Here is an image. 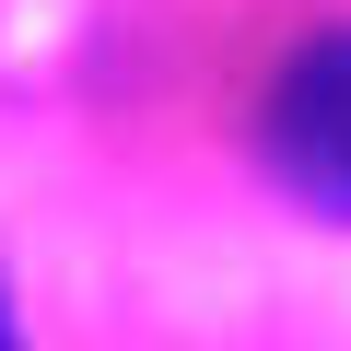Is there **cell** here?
Instances as JSON below:
<instances>
[{"mask_svg": "<svg viewBox=\"0 0 351 351\" xmlns=\"http://www.w3.org/2000/svg\"><path fill=\"white\" fill-rule=\"evenodd\" d=\"M269 164L316 211H351V36L293 47V71L269 82Z\"/></svg>", "mask_w": 351, "mask_h": 351, "instance_id": "obj_1", "label": "cell"}, {"mask_svg": "<svg viewBox=\"0 0 351 351\" xmlns=\"http://www.w3.org/2000/svg\"><path fill=\"white\" fill-rule=\"evenodd\" d=\"M0 339H12V304H0Z\"/></svg>", "mask_w": 351, "mask_h": 351, "instance_id": "obj_2", "label": "cell"}]
</instances>
